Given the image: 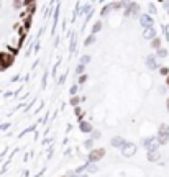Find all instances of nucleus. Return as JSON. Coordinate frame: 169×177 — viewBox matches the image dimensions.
Returning a JSON list of instances; mask_svg holds the SVG:
<instances>
[{
  "mask_svg": "<svg viewBox=\"0 0 169 177\" xmlns=\"http://www.w3.org/2000/svg\"><path fill=\"white\" fill-rule=\"evenodd\" d=\"M135 152H136L135 144H127V143L123 144V154H125V156H133Z\"/></svg>",
  "mask_w": 169,
  "mask_h": 177,
  "instance_id": "20e7f679",
  "label": "nucleus"
},
{
  "mask_svg": "<svg viewBox=\"0 0 169 177\" xmlns=\"http://www.w3.org/2000/svg\"><path fill=\"white\" fill-rule=\"evenodd\" d=\"M20 5H22V0H15V8H20Z\"/></svg>",
  "mask_w": 169,
  "mask_h": 177,
  "instance_id": "4468645a",
  "label": "nucleus"
},
{
  "mask_svg": "<svg viewBox=\"0 0 169 177\" xmlns=\"http://www.w3.org/2000/svg\"><path fill=\"white\" fill-rule=\"evenodd\" d=\"M148 67H150V69H153V67H156V62H154V59H153V58L148 59Z\"/></svg>",
  "mask_w": 169,
  "mask_h": 177,
  "instance_id": "1a4fd4ad",
  "label": "nucleus"
},
{
  "mask_svg": "<svg viewBox=\"0 0 169 177\" xmlns=\"http://www.w3.org/2000/svg\"><path fill=\"white\" fill-rule=\"evenodd\" d=\"M112 144H113V146H117V148H122L123 144H125V139L120 138V136H115V138L112 139Z\"/></svg>",
  "mask_w": 169,
  "mask_h": 177,
  "instance_id": "39448f33",
  "label": "nucleus"
},
{
  "mask_svg": "<svg viewBox=\"0 0 169 177\" xmlns=\"http://www.w3.org/2000/svg\"><path fill=\"white\" fill-rule=\"evenodd\" d=\"M167 108H169V99H167Z\"/></svg>",
  "mask_w": 169,
  "mask_h": 177,
  "instance_id": "f3484780",
  "label": "nucleus"
},
{
  "mask_svg": "<svg viewBox=\"0 0 169 177\" xmlns=\"http://www.w3.org/2000/svg\"><path fill=\"white\" fill-rule=\"evenodd\" d=\"M166 8H169V0H167V5H166Z\"/></svg>",
  "mask_w": 169,
  "mask_h": 177,
  "instance_id": "dca6fc26",
  "label": "nucleus"
},
{
  "mask_svg": "<svg viewBox=\"0 0 169 177\" xmlns=\"http://www.w3.org/2000/svg\"><path fill=\"white\" fill-rule=\"evenodd\" d=\"M159 43H161L159 39H154V41H153L151 44H153V48H159Z\"/></svg>",
  "mask_w": 169,
  "mask_h": 177,
  "instance_id": "f8f14e48",
  "label": "nucleus"
},
{
  "mask_svg": "<svg viewBox=\"0 0 169 177\" xmlns=\"http://www.w3.org/2000/svg\"><path fill=\"white\" fill-rule=\"evenodd\" d=\"M80 128H82V131H90V125L89 123H82Z\"/></svg>",
  "mask_w": 169,
  "mask_h": 177,
  "instance_id": "9d476101",
  "label": "nucleus"
},
{
  "mask_svg": "<svg viewBox=\"0 0 169 177\" xmlns=\"http://www.w3.org/2000/svg\"><path fill=\"white\" fill-rule=\"evenodd\" d=\"M103 154H105V151H103V149H94L89 154V161H90V162H97V161H100L103 158Z\"/></svg>",
  "mask_w": 169,
  "mask_h": 177,
  "instance_id": "7ed1b4c3",
  "label": "nucleus"
},
{
  "mask_svg": "<svg viewBox=\"0 0 169 177\" xmlns=\"http://www.w3.org/2000/svg\"><path fill=\"white\" fill-rule=\"evenodd\" d=\"M148 158H150V161L158 159V152H150V156H148Z\"/></svg>",
  "mask_w": 169,
  "mask_h": 177,
  "instance_id": "9b49d317",
  "label": "nucleus"
},
{
  "mask_svg": "<svg viewBox=\"0 0 169 177\" xmlns=\"http://www.w3.org/2000/svg\"><path fill=\"white\" fill-rule=\"evenodd\" d=\"M12 62H13V56L7 54V53H0V71L12 66Z\"/></svg>",
  "mask_w": 169,
  "mask_h": 177,
  "instance_id": "f257e3e1",
  "label": "nucleus"
},
{
  "mask_svg": "<svg viewBox=\"0 0 169 177\" xmlns=\"http://www.w3.org/2000/svg\"><path fill=\"white\" fill-rule=\"evenodd\" d=\"M158 139H159V143L161 144H166L167 143V139H169V128L167 126H161L159 128V136H158Z\"/></svg>",
  "mask_w": 169,
  "mask_h": 177,
  "instance_id": "f03ea898",
  "label": "nucleus"
},
{
  "mask_svg": "<svg viewBox=\"0 0 169 177\" xmlns=\"http://www.w3.org/2000/svg\"><path fill=\"white\" fill-rule=\"evenodd\" d=\"M140 20H141V25H144V26H151L153 25V20L150 17H146V15H143Z\"/></svg>",
  "mask_w": 169,
  "mask_h": 177,
  "instance_id": "423d86ee",
  "label": "nucleus"
},
{
  "mask_svg": "<svg viewBox=\"0 0 169 177\" xmlns=\"http://www.w3.org/2000/svg\"><path fill=\"white\" fill-rule=\"evenodd\" d=\"M167 85H169V79H167Z\"/></svg>",
  "mask_w": 169,
  "mask_h": 177,
  "instance_id": "a211bd4d",
  "label": "nucleus"
},
{
  "mask_svg": "<svg viewBox=\"0 0 169 177\" xmlns=\"http://www.w3.org/2000/svg\"><path fill=\"white\" fill-rule=\"evenodd\" d=\"M146 146H148V149H150V151H154L156 149V143L154 141H146Z\"/></svg>",
  "mask_w": 169,
  "mask_h": 177,
  "instance_id": "6e6552de",
  "label": "nucleus"
},
{
  "mask_svg": "<svg viewBox=\"0 0 169 177\" xmlns=\"http://www.w3.org/2000/svg\"><path fill=\"white\" fill-rule=\"evenodd\" d=\"M158 54L161 56V58H164V56H166L167 53H166V49H159V51H158Z\"/></svg>",
  "mask_w": 169,
  "mask_h": 177,
  "instance_id": "ddd939ff",
  "label": "nucleus"
},
{
  "mask_svg": "<svg viewBox=\"0 0 169 177\" xmlns=\"http://www.w3.org/2000/svg\"><path fill=\"white\" fill-rule=\"evenodd\" d=\"M144 36H146V38H153V36H154V30L150 26L148 28V31H144Z\"/></svg>",
  "mask_w": 169,
  "mask_h": 177,
  "instance_id": "0eeeda50",
  "label": "nucleus"
},
{
  "mask_svg": "<svg viewBox=\"0 0 169 177\" xmlns=\"http://www.w3.org/2000/svg\"><path fill=\"white\" fill-rule=\"evenodd\" d=\"M100 28H102V25H100V23H95V26H94V31H99Z\"/></svg>",
  "mask_w": 169,
  "mask_h": 177,
  "instance_id": "2eb2a0df",
  "label": "nucleus"
}]
</instances>
